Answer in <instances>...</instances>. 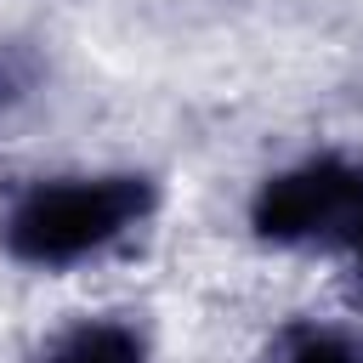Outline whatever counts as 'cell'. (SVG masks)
Here are the masks:
<instances>
[{
	"label": "cell",
	"mask_w": 363,
	"mask_h": 363,
	"mask_svg": "<svg viewBox=\"0 0 363 363\" xmlns=\"http://www.w3.org/2000/svg\"><path fill=\"white\" fill-rule=\"evenodd\" d=\"M250 227L278 250H329L363 267V164L318 153L272 170L250 199Z\"/></svg>",
	"instance_id": "cell-2"
},
{
	"label": "cell",
	"mask_w": 363,
	"mask_h": 363,
	"mask_svg": "<svg viewBox=\"0 0 363 363\" xmlns=\"http://www.w3.org/2000/svg\"><path fill=\"white\" fill-rule=\"evenodd\" d=\"M28 85H34V57L17 51V45H0V108L17 102Z\"/></svg>",
	"instance_id": "cell-5"
},
{
	"label": "cell",
	"mask_w": 363,
	"mask_h": 363,
	"mask_svg": "<svg viewBox=\"0 0 363 363\" xmlns=\"http://www.w3.org/2000/svg\"><path fill=\"white\" fill-rule=\"evenodd\" d=\"M255 363H363V346L346 335V329H329V323H284Z\"/></svg>",
	"instance_id": "cell-4"
},
{
	"label": "cell",
	"mask_w": 363,
	"mask_h": 363,
	"mask_svg": "<svg viewBox=\"0 0 363 363\" xmlns=\"http://www.w3.org/2000/svg\"><path fill=\"white\" fill-rule=\"evenodd\" d=\"M34 363H147V340L125 318H79Z\"/></svg>",
	"instance_id": "cell-3"
},
{
	"label": "cell",
	"mask_w": 363,
	"mask_h": 363,
	"mask_svg": "<svg viewBox=\"0 0 363 363\" xmlns=\"http://www.w3.org/2000/svg\"><path fill=\"white\" fill-rule=\"evenodd\" d=\"M159 204V187L136 170H96V176H40L28 182L6 216L0 244L23 267H74L136 233Z\"/></svg>",
	"instance_id": "cell-1"
}]
</instances>
